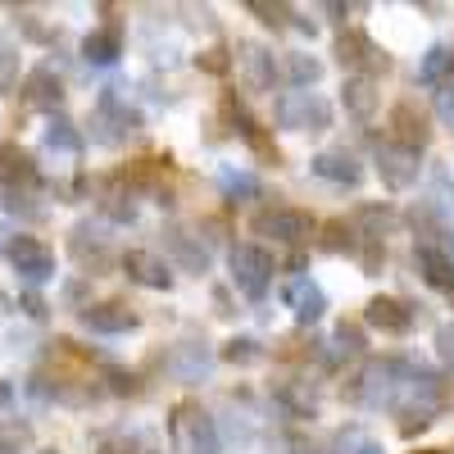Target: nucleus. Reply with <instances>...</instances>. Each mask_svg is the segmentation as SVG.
<instances>
[{
  "label": "nucleus",
  "instance_id": "obj_31",
  "mask_svg": "<svg viewBox=\"0 0 454 454\" xmlns=\"http://www.w3.org/2000/svg\"><path fill=\"white\" fill-rule=\"evenodd\" d=\"M436 346H441V359H450V364H454V323L436 332Z\"/></svg>",
  "mask_w": 454,
  "mask_h": 454
},
{
  "label": "nucleus",
  "instance_id": "obj_15",
  "mask_svg": "<svg viewBox=\"0 0 454 454\" xmlns=\"http://www.w3.org/2000/svg\"><path fill=\"white\" fill-rule=\"evenodd\" d=\"M241 68L254 91H269L273 87V55L259 51V46H241Z\"/></svg>",
  "mask_w": 454,
  "mask_h": 454
},
{
  "label": "nucleus",
  "instance_id": "obj_14",
  "mask_svg": "<svg viewBox=\"0 0 454 454\" xmlns=\"http://www.w3.org/2000/svg\"><path fill=\"white\" fill-rule=\"evenodd\" d=\"M419 269H423L427 286H436V291H454V259H450L445 250H436V246H419Z\"/></svg>",
  "mask_w": 454,
  "mask_h": 454
},
{
  "label": "nucleus",
  "instance_id": "obj_26",
  "mask_svg": "<svg viewBox=\"0 0 454 454\" xmlns=\"http://www.w3.org/2000/svg\"><path fill=\"white\" fill-rule=\"evenodd\" d=\"M177 368H182L186 377H196V372H205V368H209V355H205L200 346H182V359H177Z\"/></svg>",
  "mask_w": 454,
  "mask_h": 454
},
{
  "label": "nucleus",
  "instance_id": "obj_12",
  "mask_svg": "<svg viewBox=\"0 0 454 454\" xmlns=\"http://www.w3.org/2000/svg\"><path fill=\"white\" fill-rule=\"evenodd\" d=\"M286 305L295 309L300 323H314V318H323V305H327V300H323V291H318L309 278H295V282L286 286Z\"/></svg>",
  "mask_w": 454,
  "mask_h": 454
},
{
  "label": "nucleus",
  "instance_id": "obj_11",
  "mask_svg": "<svg viewBox=\"0 0 454 454\" xmlns=\"http://www.w3.org/2000/svg\"><path fill=\"white\" fill-rule=\"evenodd\" d=\"M82 327L105 332V336H114V332H132V327H137V314H132L128 305H91V309H82Z\"/></svg>",
  "mask_w": 454,
  "mask_h": 454
},
{
  "label": "nucleus",
  "instance_id": "obj_17",
  "mask_svg": "<svg viewBox=\"0 0 454 454\" xmlns=\"http://www.w3.org/2000/svg\"><path fill=\"white\" fill-rule=\"evenodd\" d=\"M27 100L42 105V109H55L64 100V87H59V78H55L51 68H36L32 78H27Z\"/></svg>",
  "mask_w": 454,
  "mask_h": 454
},
{
  "label": "nucleus",
  "instance_id": "obj_6",
  "mask_svg": "<svg viewBox=\"0 0 454 454\" xmlns=\"http://www.w3.org/2000/svg\"><path fill=\"white\" fill-rule=\"evenodd\" d=\"M254 232L273 237V241H286V246H300V241H309L314 218L300 214V209H269V214L254 218Z\"/></svg>",
  "mask_w": 454,
  "mask_h": 454
},
{
  "label": "nucleus",
  "instance_id": "obj_4",
  "mask_svg": "<svg viewBox=\"0 0 454 454\" xmlns=\"http://www.w3.org/2000/svg\"><path fill=\"white\" fill-rule=\"evenodd\" d=\"M91 128H96V141L119 145V141H128V137H137V132H141V119H137V114H132L128 105H119V96H114V91H105V96H100V105H96Z\"/></svg>",
  "mask_w": 454,
  "mask_h": 454
},
{
  "label": "nucleus",
  "instance_id": "obj_34",
  "mask_svg": "<svg viewBox=\"0 0 454 454\" xmlns=\"http://www.w3.org/2000/svg\"><path fill=\"white\" fill-rule=\"evenodd\" d=\"M46 454H55V450H46Z\"/></svg>",
  "mask_w": 454,
  "mask_h": 454
},
{
  "label": "nucleus",
  "instance_id": "obj_23",
  "mask_svg": "<svg viewBox=\"0 0 454 454\" xmlns=\"http://www.w3.org/2000/svg\"><path fill=\"white\" fill-rule=\"evenodd\" d=\"M0 177H5V182H27L32 177V160L23 155V150H5V155H0Z\"/></svg>",
  "mask_w": 454,
  "mask_h": 454
},
{
  "label": "nucleus",
  "instance_id": "obj_1",
  "mask_svg": "<svg viewBox=\"0 0 454 454\" xmlns=\"http://www.w3.org/2000/svg\"><path fill=\"white\" fill-rule=\"evenodd\" d=\"M273 114H278V123L291 128V132H323V128H332V105L318 91H286V96H278Z\"/></svg>",
  "mask_w": 454,
  "mask_h": 454
},
{
  "label": "nucleus",
  "instance_id": "obj_32",
  "mask_svg": "<svg viewBox=\"0 0 454 454\" xmlns=\"http://www.w3.org/2000/svg\"><path fill=\"white\" fill-rule=\"evenodd\" d=\"M0 454H14V445L5 441V432H0Z\"/></svg>",
  "mask_w": 454,
  "mask_h": 454
},
{
  "label": "nucleus",
  "instance_id": "obj_7",
  "mask_svg": "<svg viewBox=\"0 0 454 454\" xmlns=\"http://www.w3.org/2000/svg\"><path fill=\"white\" fill-rule=\"evenodd\" d=\"M10 259H14V269L23 282H46L55 273V254L46 241H36V237H14L10 241Z\"/></svg>",
  "mask_w": 454,
  "mask_h": 454
},
{
  "label": "nucleus",
  "instance_id": "obj_19",
  "mask_svg": "<svg viewBox=\"0 0 454 454\" xmlns=\"http://www.w3.org/2000/svg\"><path fill=\"white\" fill-rule=\"evenodd\" d=\"M168 250L182 259V269H192V273H205L209 269V250L205 246H192V237H186V232H168Z\"/></svg>",
  "mask_w": 454,
  "mask_h": 454
},
{
  "label": "nucleus",
  "instance_id": "obj_24",
  "mask_svg": "<svg viewBox=\"0 0 454 454\" xmlns=\"http://www.w3.org/2000/svg\"><path fill=\"white\" fill-rule=\"evenodd\" d=\"M46 145H51V150H55V145H59V150H78L82 141H78V132H73V123L55 119V123L46 128Z\"/></svg>",
  "mask_w": 454,
  "mask_h": 454
},
{
  "label": "nucleus",
  "instance_id": "obj_3",
  "mask_svg": "<svg viewBox=\"0 0 454 454\" xmlns=\"http://www.w3.org/2000/svg\"><path fill=\"white\" fill-rule=\"evenodd\" d=\"M232 282L241 295L263 300L269 295V282H273V254L263 246H237L232 250Z\"/></svg>",
  "mask_w": 454,
  "mask_h": 454
},
{
  "label": "nucleus",
  "instance_id": "obj_30",
  "mask_svg": "<svg viewBox=\"0 0 454 454\" xmlns=\"http://www.w3.org/2000/svg\"><path fill=\"white\" fill-rule=\"evenodd\" d=\"M336 340H340V350H364V332L355 323H340L336 327Z\"/></svg>",
  "mask_w": 454,
  "mask_h": 454
},
{
  "label": "nucleus",
  "instance_id": "obj_21",
  "mask_svg": "<svg viewBox=\"0 0 454 454\" xmlns=\"http://www.w3.org/2000/svg\"><path fill=\"white\" fill-rule=\"evenodd\" d=\"M450 68H454V46H432L419 64V82H441Z\"/></svg>",
  "mask_w": 454,
  "mask_h": 454
},
{
  "label": "nucleus",
  "instance_id": "obj_20",
  "mask_svg": "<svg viewBox=\"0 0 454 454\" xmlns=\"http://www.w3.org/2000/svg\"><path fill=\"white\" fill-rule=\"evenodd\" d=\"M82 55L91 59V64H114L119 59V32H91L87 42H82Z\"/></svg>",
  "mask_w": 454,
  "mask_h": 454
},
{
  "label": "nucleus",
  "instance_id": "obj_16",
  "mask_svg": "<svg viewBox=\"0 0 454 454\" xmlns=\"http://www.w3.org/2000/svg\"><path fill=\"white\" fill-rule=\"evenodd\" d=\"M336 51H340V64H372V68L382 64V68H387V59L377 55V46L368 42L364 32H346V36L336 42Z\"/></svg>",
  "mask_w": 454,
  "mask_h": 454
},
{
  "label": "nucleus",
  "instance_id": "obj_5",
  "mask_svg": "<svg viewBox=\"0 0 454 454\" xmlns=\"http://www.w3.org/2000/svg\"><path fill=\"white\" fill-rule=\"evenodd\" d=\"M377 173H382V182L391 186V192H404V186L419 182V145H382L377 150Z\"/></svg>",
  "mask_w": 454,
  "mask_h": 454
},
{
  "label": "nucleus",
  "instance_id": "obj_29",
  "mask_svg": "<svg viewBox=\"0 0 454 454\" xmlns=\"http://www.w3.org/2000/svg\"><path fill=\"white\" fill-rule=\"evenodd\" d=\"M395 123H400L409 137H419V145H423V137H427V132H423V119H413V109H409V105L395 109Z\"/></svg>",
  "mask_w": 454,
  "mask_h": 454
},
{
  "label": "nucleus",
  "instance_id": "obj_25",
  "mask_svg": "<svg viewBox=\"0 0 454 454\" xmlns=\"http://www.w3.org/2000/svg\"><path fill=\"white\" fill-rule=\"evenodd\" d=\"M14 68H19V55H14V46H10V36L0 32V91L10 87V78H14Z\"/></svg>",
  "mask_w": 454,
  "mask_h": 454
},
{
  "label": "nucleus",
  "instance_id": "obj_2",
  "mask_svg": "<svg viewBox=\"0 0 454 454\" xmlns=\"http://www.w3.org/2000/svg\"><path fill=\"white\" fill-rule=\"evenodd\" d=\"M173 445H177V454H218V427L200 404H177Z\"/></svg>",
  "mask_w": 454,
  "mask_h": 454
},
{
  "label": "nucleus",
  "instance_id": "obj_27",
  "mask_svg": "<svg viewBox=\"0 0 454 454\" xmlns=\"http://www.w3.org/2000/svg\"><path fill=\"white\" fill-rule=\"evenodd\" d=\"M227 359H232V364H254V359H259V346H254L250 336H241V340H227Z\"/></svg>",
  "mask_w": 454,
  "mask_h": 454
},
{
  "label": "nucleus",
  "instance_id": "obj_22",
  "mask_svg": "<svg viewBox=\"0 0 454 454\" xmlns=\"http://www.w3.org/2000/svg\"><path fill=\"white\" fill-rule=\"evenodd\" d=\"M318 78H323V64H318V59H309V55H291V82H295V91L314 87Z\"/></svg>",
  "mask_w": 454,
  "mask_h": 454
},
{
  "label": "nucleus",
  "instance_id": "obj_33",
  "mask_svg": "<svg viewBox=\"0 0 454 454\" xmlns=\"http://www.w3.org/2000/svg\"><path fill=\"white\" fill-rule=\"evenodd\" d=\"M359 454H382V450H377V445H364V450H359Z\"/></svg>",
  "mask_w": 454,
  "mask_h": 454
},
{
  "label": "nucleus",
  "instance_id": "obj_8",
  "mask_svg": "<svg viewBox=\"0 0 454 454\" xmlns=\"http://www.w3.org/2000/svg\"><path fill=\"white\" fill-rule=\"evenodd\" d=\"M314 173L323 182H336V186H359L364 168L355 155H346V150H323V155H314Z\"/></svg>",
  "mask_w": 454,
  "mask_h": 454
},
{
  "label": "nucleus",
  "instance_id": "obj_10",
  "mask_svg": "<svg viewBox=\"0 0 454 454\" xmlns=\"http://www.w3.org/2000/svg\"><path fill=\"white\" fill-rule=\"evenodd\" d=\"M395 377H404V364H395V359L372 364L368 377H364V404H391V395H395V387H400Z\"/></svg>",
  "mask_w": 454,
  "mask_h": 454
},
{
  "label": "nucleus",
  "instance_id": "obj_9",
  "mask_svg": "<svg viewBox=\"0 0 454 454\" xmlns=\"http://www.w3.org/2000/svg\"><path fill=\"white\" fill-rule=\"evenodd\" d=\"M123 269H128V278H132V282H141V286H155V291H164V286L173 282L168 263H164L160 254H150V250H128Z\"/></svg>",
  "mask_w": 454,
  "mask_h": 454
},
{
  "label": "nucleus",
  "instance_id": "obj_28",
  "mask_svg": "<svg viewBox=\"0 0 454 454\" xmlns=\"http://www.w3.org/2000/svg\"><path fill=\"white\" fill-rule=\"evenodd\" d=\"M436 114L454 128V78H450V82H441V91H436Z\"/></svg>",
  "mask_w": 454,
  "mask_h": 454
},
{
  "label": "nucleus",
  "instance_id": "obj_18",
  "mask_svg": "<svg viewBox=\"0 0 454 454\" xmlns=\"http://www.w3.org/2000/svg\"><path fill=\"white\" fill-rule=\"evenodd\" d=\"M377 105V91H372V78L368 73H359V78H346V109L359 114V119H368Z\"/></svg>",
  "mask_w": 454,
  "mask_h": 454
},
{
  "label": "nucleus",
  "instance_id": "obj_13",
  "mask_svg": "<svg viewBox=\"0 0 454 454\" xmlns=\"http://www.w3.org/2000/svg\"><path fill=\"white\" fill-rule=\"evenodd\" d=\"M368 323H372V327H382V332H391V336H400V332H409L413 314L400 305V300H391V295H377L372 305H368Z\"/></svg>",
  "mask_w": 454,
  "mask_h": 454
}]
</instances>
